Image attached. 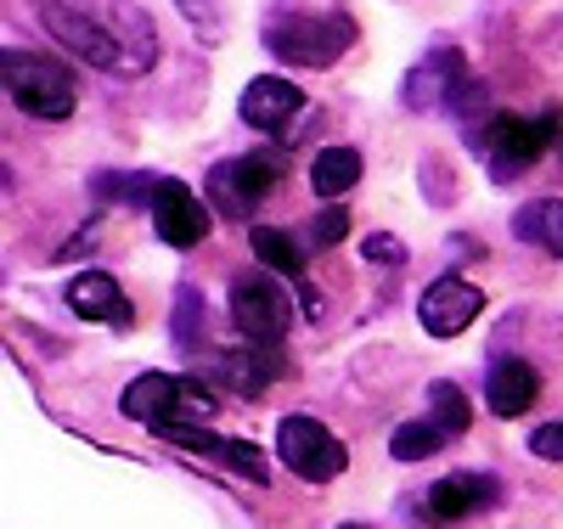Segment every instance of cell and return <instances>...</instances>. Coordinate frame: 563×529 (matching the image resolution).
<instances>
[{"label": "cell", "instance_id": "6da1fadb", "mask_svg": "<svg viewBox=\"0 0 563 529\" xmlns=\"http://www.w3.org/2000/svg\"><path fill=\"white\" fill-rule=\"evenodd\" d=\"M214 406L220 400L198 377H169V372H141L119 400V411L130 422H147V428H158V434L164 428H209Z\"/></svg>", "mask_w": 563, "mask_h": 529}, {"label": "cell", "instance_id": "7a4b0ae2", "mask_svg": "<svg viewBox=\"0 0 563 529\" xmlns=\"http://www.w3.org/2000/svg\"><path fill=\"white\" fill-rule=\"evenodd\" d=\"M0 85H7L12 102L34 119H68L74 102H79L68 68L45 52H0Z\"/></svg>", "mask_w": 563, "mask_h": 529}, {"label": "cell", "instance_id": "3957f363", "mask_svg": "<svg viewBox=\"0 0 563 529\" xmlns=\"http://www.w3.org/2000/svg\"><path fill=\"white\" fill-rule=\"evenodd\" d=\"M350 40H355V23L344 12H299V18H282L265 45L282 57V63H299V68H327V63H339L350 52Z\"/></svg>", "mask_w": 563, "mask_h": 529}, {"label": "cell", "instance_id": "277c9868", "mask_svg": "<svg viewBox=\"0 0 563 529\" xmlns=\"http://www.w3.org/2000/svg\"><path fill=\"white\" fill-rule=\"evenodd\" d=\"M276 451H282V467H294L310 485H327V478H339L350 467L344 440L316 417H282L276 422Z\"/></svg>", "mask_w": 563, "mask_h": 529}, {"label": "cell", "instance_id": "5b68a950", "mask_svg": "<svg viewBox=\"0 0 563 529\" xmlns=\"http://www.w3.org/2000/svg\"><path fill=\"white\" fill-rule=\"evenodd\" d=\"M282 180V153H243V158H225L209 169V203L220 214H249L271 198V186Z\"/></svg>", "mask_w": 563, "mask_h": 529}, {"label": "cell", "instance_id": "8992f818", "mask_svg": "<svg viewBox=\"0 0 563 529\" xmlns=\"http://www.w3.org/2000/svg\"><path fill=\"white\" fill-rule=\"evenodd\" d=\"M40 23H45V34H57V45H68L79 63L108 68V74H141L135 57L119 45V34L102 29V23H90V18H79L74 7H57V0H45V7H40Z\"/></svg>", "mask_w": 563, "mask_h": 529}, {"label": "cell", "instance_id": "52a82bcc", "mask_svg": "<svg viewBox=\"0 0 563 529\" xmlns=\"http://www.w3.org/2000/svg\"><path fill=\"white\" fill-rule=\"evenodd\" d=\"M231 321H238V332L249 344H276L294 321V299L282 294V282H271L260 271L238 276L231 282Z\"/></svg>", "mask_w": 563, "mask_h": 529}, {"label": "cell", "instance_id": "ba28073f", "mask_svg": "<svg viewBox=\"0 0 563 529\" xmlns=\"http://www.w3.org/2000/svg\"><path fill=\"white\" fill-rule=\"evenodd\" d=\"M479 147L496 169V180H519L541 153H547V130L541 119H519V113H490V124L479 130Z\"/></svg>", "mask_w": 563, "mask_h": 529}, {"label": "cell", "instance_id": "9c48e42d", "mask_svg": "<svg viewBox=\"0 0 563 529\" xmlns=\"http://www.w3.org/2000/svg\"><path fill=\"white\" fill-rule=\"evenodd\" d=\"M485 310V294L474 282H462V276H440L422 287V299H417V321L434 332V339H462L467 327L479 321Z\"/></svg>", "mask_w": 563, "mask_h": 529}, {"label": "cell", "instance_id": "30bf717a", "mask_svg": "<svg viewBox=\"0 0 563 529\" xmlns=\"http://www.w3.org/2000/svg\"><path fill=\"white\" fill-rule=\"evenodd\" d=\"M209 225H214V214H209L203 198H192V186L153 180V231L169 249H198L209 236Z\"/></svg>", "mask_w": 563, "mask_h": 529}, {"label": "cell", "instance_id": "8fae6325", "mask_svg": "<svg viewBox=\"0 0 563 529\" xmlns=\"http://www.w3.org/2000/svg\"><path fill=\"white\" fill-rule=\"evenodd\" d=\"M501 502V485L490 473H451L440 478V485H429V518L434 524H462V518H474V513H490Z\"/></svg>", "mask_w": 563, "mask_h": 529}, {"label": "cell", "instance_id": "7c38bea8", "mask_svg": "<svg viewBox=\"0 0 563 529\" xmlns=\"http://www.w3.org/2000/svg\"><path fill=\"white\" fill-rule=\"evenodd\" d=\"M203 377H214V383H225V389H238V395H260L265 383H276L282 377V355L271 350V344H249V350H220V355H203Z\"/></svg>", "mask_w": 563, "mask_h": 529}, {"label": "cell", "instance_id": "4fadbf2b", "mask_svg": "<svg viewBox=\"0 0 563 529\" xmlns=\"http://www.w3.org/2000/svg\"><path fill=\"white\" fill-rule=\"evenodd\" d=\"M238 113H243V124H254V130H282L288 119H299V113H305V90H299L294 79L265 74V79H254V85L243 90Z\"/></svg>", "mask_w": 563, "mask_h": 529}, {"label": "cell", "instance_id": "5bb4252c", "mask_svg": "<svg viewBox=\"0 0 563 529\" xmlns=\"http://www.w3.org/2000/svg\"><path fill=\"white\" fill-rule=\"evenodd\" d=\"M68 310L79 321H113V327H130V305H124V287L108 276V271H79L68 282Z\"/></svg>", "mask_w": 563, "mask_h": 529}, {"label": "cell", "instance_id": "9a60e30c", "mask_svg": "<svg viewBox=\"0 0 563 529\" xmlns=\"http://www.w3.org/2000/svg\"><path fill=\"white\" fill-rule=\"evenodd\" d=\"M541 395V372L530 361H496L485 377V406L496 417H525Z\"/></svg>", "mask_w": 563, "mask_h": 529}, {"label": "cell", "instance_id": "2e32d148", "mask_svg": "<svg viewBox=\"0 0 563 529\" xmlns=\"http://www.w3.org/2000/svg\"><path fill=\"white\" fill-rule=\"evenodd\" d=\"M355 180H361V153L355 147H321L310 158V186H316L321 203H339Z\"/></svg>", "mask_w": 563, "mask_h": 529}, {"label": "cell", "instance_id": "e0dca14e", "mask_svg": "<svg viewBox=\"0 0 563 529\" xmlns=\"http://www.w3.org/2000/svg\"><path fill=\"white\" fill-rule=\"evenodd\" d=\"M512 231L525 236V243H536L541 254L563 260V198H536L519 209V220H512Z\"/></svg>", "mask_w": 563, "mask_h": 529}, {"label": "cell", "instance_id": "ac0fdd59", "mask_svg": "<svg viewBox=\"0 0 563 529\" xmlns=\"http://www.w3.org/2000/svg\"><path fill=\"white\" fill-rule=\"evenodd\" d=\"M249 249H254V260H260L265 271H282V276L305 282V254H299V243H294L288 231H276V225H254V231H249Z\"/></svg>", "mask_w": 563, "mask_h": 529}, {"label": "cell", "instance_id": "d6986e66", "mask_svg": "<svg viewBox=\"0 0 563 529\" xmlns=\"http://www.w3.org/2000/svg\"><path fill=\"white\" fill-rule=\"evenodd\" d=\"M451 79H462V52H434L429 63H422L406 85V102L411 108H429L440 90H451Z\"/></svg>", "mask_w": 563, "mask_h": 529}, {"label": "cell", "instance_id": "ffe728a7", "mask_svg": "<svg viewBox=\"0 0 563 529\" xmlns=\"http://www.w3.org/2000/svg\"><path fill=\"white\" fill-rule=\"evenodd\" d=\"M429 422L440 428V434L445 440H462L467 434V422H474V406H467V395L456 389V383H434V389H429Z\"/></svg>", "mask_w": 563, "mask_h": 529}, {"label": "cell", "instance_id": "44dd1931", "mask_svg": "<svg viewBox=\"0 0 563 529\" xmlns=\"http://www.w3.org/2000/svg\"><path fill=\"white\" fill-rule=\"evenodd\" d=\"M440 445H445V434L434 422H400L395 440H389V456L395 462H422V456H434Z\"/></svg>", "mask_w": 563, "mask_h": 529}, {"label": "cell", "instance_id": "7402d4cb", "mask_svg": "<svg viewBox=\"0 0 563 529\" xmlns=\"http://www.w3.org/2000/svg\"><path fill=\"white\" fill-rule=\"evenodd\" d=\"M445 108L462 113V124H490V85L485 79H451Z\"/></svg>", "mask_w": 563, "mask_h": 529}, {"label": "cell", "instance_id": "603a6c76", "mask_svg": "<svg viewBox=\"0 0 563 529\" xmlns=\"http://www.w3.org/2000/svg\"><path fill=\"white\" fill-rule=\"evenodd\" d=\"M209 456H214V462H225L231 473H243L249 485H265V456H260L254 445H243V440H220V434H214Z\"/></svg>", "mask_w": 563, "mask_h": 529}, {"label": "cell", "instance_id": "cb8c5ba5", "mask_svg": "<svg viewBox=\"0 0 563 529\" xmlns=\"http://www.w3.org/2000/svg\"><path fill=\"white\" fill-rule=\"evenodd\" d=\"M344 231H350V214H344L339 203H327V209L310 220V243H316V249H333V243H344Z\"/></svg>", "mask_w": 563, "mask_h": 529}, {"label": "cell", "instance_id": "d4e9b609", "mask_svg": "<svg viewBox=\"0 0 563 529\" xmlns=\"http://www.w3.org/2000/svg\"><path fill=\"white\" fill-rule=\"evenodd\" d=\"M175 7H180V18H186V23H198V34H203V40H220V29H225L220 0H175Z\"/></svg>", "mask_w": 563, "mask_h": 529}, {"label": "cell", "instance_id": "484cf974", "mask_svg": "<svg viewBox=\"0 0 563 529\" xmlns=\"http://www.w3.org/2000/svg\"><path fill=\"white\" fill-rule=\"evenodd\" d=\"M361 254L378 260V265H400L406 260V243H400V236H389V231H372L366 243H361Z\"/></svg>", "mask_w": 563, "mask_h": 529}, {"label": "cell", "instance_id": "4316f807", "mask_svg": "<svg viewBox=\"0 0 563 529\" xmlns=\"http://www.w3.org/2000/svg\"><path fill=\"white\" fill-rule=\"evenodd\" d=\"M530 456L541 462H563V422H541L530 434Z\"/></svg>", "mask_w": 563, "mask_h": 529}, {"label": "cell", "instance_id": "83f0119b", "mask_svg": "<svg viewBox=\"0 0 563 529\" xmlns=\"http://www.w3.org/2000/svg\"><path fill=\"white\" fill-rule=\"evenodd\" d=\"M203 299L192 294V287H180V310H175V339L186 344V339H192V332H198V321H203V310H198Z\"/></svg>", "mask_w": 563, "mask_h": 529}, {"label": "cell", "instance_id": "f1b7e54d", "mask_svg": "<svg viewBox=\"0 0 563 529\" xmlns=\"http://www.w3.org/2000/svg\"><path fill=\"white\" fill-rule=\"evenodd\" d=\"M339 529H361V524H339Z\"/></svg>", "mask_w": 563, "mask_h": 529}]
</instances>
